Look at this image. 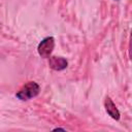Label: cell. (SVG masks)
Here are the masks:
<instances>
[{
	"instance_id": "cell-1",
	"label": "cell",
	"mask_w": 132,
	"mask_h": 132,
	"mask_svg": "<svg viewBox=\"0 0 132 132\" xmlns=\"http://www.w3.org/2000/svg\"><path fill=\"white\" fill-rule=\"evenodd\" d=\"M39 92L40 87L36 81H28L15 93V97L21 101H28L38 96Z\"/></svg>"
},
{
	"instance_id": "cell-2",
	"label": "cell",
	"mask_w": 132,
	"mask_h": 132,
	"mask_svg": "<svg viewBox=\"0 0 132 132\" xmlns=\"http://www.w3.org/2000/svg\"><path fill=\"white\" fill-rule=\"evenodd\" d=\"M55 47V38L53 36H47V37H44L37 45V52H38V55L41 57V58H44V59H47L52 53H53V50Z\"/></svg>"
},
{
	"instance_id": "cell-3",
	"label": "cell",
	"mask_w": 132,
	"mask_h": 132,
	"mask_svg": "<svg viewBox=\"0 0 132 132\" xmlns=\"http://www.w3.org/2000/svg\"><path fill=\"white\" fill-rule=\"evenodd\" d=\"M47 59H48V66L55 71H62L66 69L68 66V61L63 57L50 56Z\"/></svg>"
},
{
	"instance_id": "cell-4",
	"label": "cell",
	"mask_w": 132,
	"mask_h": 132,
	"mask_svg": "<svg viewBox=\"0 0 132 132\" xmlns=\"http://www.w3.org/2000/svg\"><path fill=\"white\" fill-rule=\"evenodd\" d=\"M104 108H105V111L107 112V114L116 120V121H119L120 118H121V113L118 109V107L116 106V104L113 103V101L110 99L109 96H106L105 99H104Z\"/></svg>"
},
{
	"instance_id": "cell-5",
	"label": "cell",
	"mask_w": 132,
	"mask_h": 132,
	"mask_svg": "<svg viewBox=\"0 0 132 132\" xmlns=\"http://www.w3.org/2000/svg\"><path fill=\"white\" fill-rule=\"evenodd\" d=\"M114 1H120V0H114Z\"/></svg>"
}]
</instances>
